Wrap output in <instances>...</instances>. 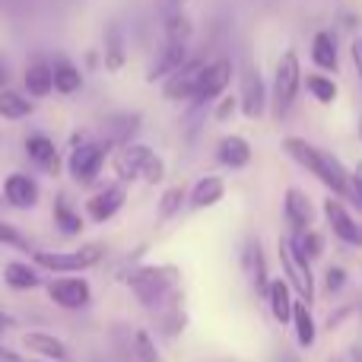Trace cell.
<instances>
[{
    "instance_id": "cell-43",
    "label": "cell",
    "mask_w": 362,
    "mask_h": 362,
    "mask_svg": "<svg viewBox=\"0 0 362 362\" xmlns=\"http://www.w3.org/2000/svg\"><path fill=\"white\" fill-rule=\"evenodd\" d=\"M10 325H13V318H6V315H0V334H4Z\"/></svg>"
},
{
    "instance_id": "cell-10",
    "label": "cell",
    "mask_w": 362,
    "mask_h": 362,
    "mask_svg": "<svg viewBox=\"0 0 362 362\" xmlns=\"http://www.w3.org/2000/svg\"><path fill=\"white\" fill-rule=\"evenodd\" d=\"M102 165H105V146L80 144L74 150V156H70V175H74V181H80V185H89L102 172Z\"/></svg>"
},
{
    "instance_id": "cell-8",
    "label": "cell",
    "mask_w": 362,
    "mask_h": 362,
    "mask_svg": "<svg viewBox=\"0 0 362 362\" xmlns=\"http://www.w3.org/2000/svg\"><path fill=\"white\" fill-rule=\"evenodd\" d=\"M325 216H327V223H331L334 235H337L340 242L353 245V248H362V226L350 216V210H346L337 197H327L325 200Z\"/></svg>"
},
{
    "instance_id": "cell-14",
    "label": "cell",
    "mask_w": 362,
    "mask_h": 362,
    "mask_svg": "<svg viewBox=\"0 0 362 362\" xmlns=\"http://www.w3.org/2000/svg\"><path fill=\"white\" fill-rule=\"evenodd\" d=\"M187 61V42H165L159 57L153 61V67L146 70V80H165L169 74H175L181 64Z\"/></svg>"
},
{
    "instance_id": "cell-29",
    "label": "cell",
    "mask_w": 362,
    "mask_h": 362,
    "mask_svg": "<svg viewBox=\"0 0 362 362\" xmlns=\"http://www.w3.org/2000/svg\"><path fill=\"white\" fill-rule=\"evenodd\" d=\"M194 35V25L187 19V13L172 10L169 19H165V42H191Z\"/></svg>"
},
{
    "instance_id": "cell-13",
    "label": "cell",
    "mask_w": 362,
    "mask_h": 362,
    "mask_svg": "<svg viewBox=\"0 0 362 362\" xmlns=\"http://www.w3.org/2000/svg\"><path fill=\"white\" fill-rule=\"evenodd\" d=\"M283 216H286V226L293 232H302V229H312L315 223V210H312V200L299 191V187H289L286 191V200H283Z\"/></svg>"
},
{
    "instance_id": "cell-40",
    "label": "cell",
    "mask_w": 362,
    "mask_h": 362,
    "mask_svg": "<svg viewBox=\"0 0 362 362\" xmlns=\"http://www.w3.org/2000/svg\"><path fill=\"white\" fill-rule=\"evenodd\" d=\"M6 83H10V64H6V57L0 54V89H4Z\"/></svg>"
},
{
    "instance_id": "cell-36",
    "label": "cell",
    "mask_w": 362,
    "mask_h": 362,
    "mask_svg": "<svg viewBox=\"0 0 362 362\" xmlns=\"http://www.w3.org/2000/svg\"><path fill=\"white\" fill-rule=\"evenodd\" d=\"M350 200L362 210V163L356 165V172H353V178H350Z\"/></svg>"
},
{
    "instance_id": "cell-21",
    "label": "cell",
    "mask_w": 362,
    "mask_h": 362,
    "mask_svg": "<svg viewBox=\"0 0 362 362\" xmlns=\"http://www.w3.org/2000/svg\"><path fill=\"white\" fill-rule=\"evenodd\" d=\"M216 156H219V163L229 165V169H245V165L251 163V146L245 137H226L223 144H219Z\"/></svg>"
},
{
    "instance_id": "cell-19",
    "label": "cell",
    "mask_w": 362,
    "mask_h": 362,
    "mask_svg": "<svg viewBox=\"0 0 362 362\" xmlns=\"http://www.w3.org/2000/svg\"><path fill=\"white\" fill-rule=\"evenodd\" d=\"M23 344L29 346V350H35V353H42L45 359H51V362H67V346L61 344V340L54 337V334H45V331H29L23 337Z\"/></svg>"
},
{
    "instance_id": "cell-20",
    "label": "cell",
    "mask_w": 362,
    "mask_h": 362,
    "mask_svg": "<svg viewBox=\"0 0 362 362\" xmlns=\"http://www.w3.org/2000/svg\"><path fill=\"white\" fill-rule=\"evenodd\" d=\"M223 194H226L223 178H219V175H204L197 185H194V191H191V206H194V210H206V206L219 204V200H223Z\"/></svg>"
},
{
    "instance_id": "cell-42",
    "label": "cell",
    "mask_w": 362,
    "mask_h": 362,
    "mask_svg": "<svg viewBox=\"0 0 362 362\" xmlns=\"http://www.w3.org/2000/svg\"><path fill=\"white\" fill-rule=\"evenodd\" d=\"M232 108H235V102H232V99H226L223 105H219V115H216V118H229V112H232Z\"/></svg>"
},
{
    "instance_id": "cell-34",
    "label": "cell",
    "mask_w": 362,
    "mask_h": 362,
    "mask_svg": "<svg viewBox=\"0 0 362 362\" xmlns=\"http://www.w3.org/2000/svg\"><path fill=\"white\" fill-rule=\"evenodd\" d=\"M121 61H124V51H121V32L118 25H108V51H105V64L112 70L121 67Z\"/></svg>"
},
{
    "instance_id": "cell-39",
    "label": "cell",
    "mask_w": 362,
    "mask_h": 362,
    "mask_svg": "<svg viewBox=\"0 0 362 362\" xmlns=\"http://www.w3.org/2000/svg\"><path fill=\"white\" fill-rule=\"evenodd\" d=\"M350 54H353V64H356V74H359V83H362V38H353Z\"/></svg>"
},
{
    "instance_id": "cell-6",
    "label": "cell",
    "mask_w": 362,
    "mask_h": 362,
    "mask_svg": "<svg viewBox=\"0 0 362 362\" xmlns=\"http://www.w3.org/2000/svg\"><path fill=\"white\" fill-rule=\"evenodd\" d=\"M280 261H283V270H286L289 276V286H293V293L302 296V302H308L312 305L315 302V276H312V267H308V261L299 255V251L286 242H280Z\"/></svg>"
},
{
    "instance_id": "cell-1",
    "label": "cell",
    "mask_w": 362,
    "mask_h": 362,
    "mask_svg": "<svg viewBox=\"0 0 362 362\" xmlns=\"http://www.w3.org/2000/svg\"><path fill=\"white\" fill-rule=\"evenodd\" d=\"M283 150H286L289 156L302 165V169L312 172V175L318 178L325 187H331L334 194L350 197V175H346V169L340 165L337 156L318 150V146H312L308 140H302V137H286V140H283Z\"/></svg>"
},
{
    "instance_id": "cell-45",
    "label": "cell",
    "mask_w": 362,
    "mask_h": 362,
    "mask_svg": "<svg viewBox=\"0 0 362 362\" xmlns=\"http://www.w3.org/2000/svg\"><path fill=\"white\" fill-rule=\"evenodd\" d=\"M359 137H362V121H359Z\"/></svg>"
},
{
    "instance_id": "cell-15",
    "label": "cell",
    "mask_w": 362,
    "mask_h": 362,
    "mask_svg": "<svg viewBox=\"0 0 362 362\" xmlns=\"http://www.w3.org/2000/svg\"><path fill=\"white\" fill-rule=\"evenodd\" d=\"M124 197H127L124 187L112 185V187H105V191H99L95 197L86 200V213L95 219V223H105V219H112L115 213L124 206Z\"/></svg>"
},
{
    "instance_id": "cell-3",
    "label": "cell",
    "mask_w": 362,
    "mask_h": 362,
    "mask_svg": "<svg viewBox=\"0 0 362 362\" xmlns=\"http://www.w3.org/2000/svg\"><path fill=\"white\" fill-rule=\"evenodd\" d=\"M299 83H302V70H299V57L296 51H286L276 64L274 74V112L276 118H286L289 108H293L296 95H299Z\"/></svg>"
},
{
    "instance_id": "cell-41",
    "label": "cell",
    "mask_w": 362,
    "mask_h": 362,
    "mask_svg": "<svg viewBox=\"0 0 362 362\" xmlns=\"http://www.w3.org/2000/svg\"><path fill=\"white\" fill-rule=\"evenodd\" d=\"M0 362H25V359H23V356H16L13 350H4V346H0Z\"/></svg>"
},
{
    "instance_id": "cell-35",
    "label": "cell",
    "mask_w": 362,
    "mask_h": 362,
    "mask_svg": "<svg viewBox=\"0 0 362 362\" xmlns=\"http://www.w3.org/2000/svg\"><path fill=\"white\" fill-rule=\"evenodd\" d=\"M255 286H257V296H267V264H264V251L255 248Z\"/></svg>"
},
{
    "instance_id": "cell-5",
    "label": "cell",
    "mask_w": 362,
    "mask_h": 362,
    "mask_svg": "<svg viewBox=\"0 0 362 362\" xmlns=\"http://www.w3.org/2000/svg\"><path fill=\"white\" fill-rule=\"evenodd\" d=\"M232 80V64L226 57H216V61H206L200 67V76H197V89H194V105H206V102L219 99L226 93Z\"/></svg>"
},
{
    "instance_id": "cell-44",
    "label": "cell",
    "mask_w": 362,
    "mask_h": 362,
    "mask_svg": "<svg viewBox=\"0 0 362 362\" xmlns=\"http://www.w3.org/2000/svg\"><path fill=\"white\" fill-rule=\"evenodd\" d=\"M178 4H181V0H169V6H172V10H178Z\"/></svg>"
},
{
    "instance_id": "cell-24",
    "label": "cell",
    "mask_w": 362,
    "mask_h": 362,
    "mask_svg": "<svg viewBox=\"0 0 362 362\" xmlns=\"http://www.w3.org/2000/svg\"><path fill=\"white\" fill-rule=\"evenodd\" d=\"M312 61L321 70H337V42L331 32H318L312 42Z\"/></svg>"
},
{
    "instance_id": "cell-31",
    "label": "cell",
    "mask_w": 362,
    "mask_h": 362,
    "mask_svg": "<svg viewBox=\"0 0 362 362\" xmlns=\"http://www.w3.org/2000/svg\"><path fill=\"white\" fill-rule=\"evenodd\" d=\"M54 223H57V229L61 232H67V235H74V232H80L83 229V223H80V216H76L74 210L67 206V200H57L54 204Z\"/></svg>"
},
{
    "instance_id": "cell-37",
    "label": "cell",
    "mask_w": 362,
    "mask_h": 362,
    "mask_svg": "<svg viewBox=\"0 0 362 362\" xmlns=\"http://www.w3.org/2000/svg\"><path fill=\"white\" fill-rule=\"evenodd\" d=\"M0 245H16V248H23V238H19V232L13 229V226H6L4 219H0Z\"/></svg>"
},
{
    "instance_id": "cell-28",
    "label": "cell",
    "mask_w": 362,
    "mask_h": 362,
    "mask_svg": "<svg viewBox=\"0 0 362 362\" xmlns=\"http://www.w3.org/2000/svg\"><path fill=\"white\" fill-rule=\"evenodd\" d=\"M80 86H83L80 70H76L74 64H67V61H57L54 64V89H57V93L74 95Z\"/></svg>"
},
{
    "instance_id": "cell-22",
    "label": "cell",
    "mask_w": 362,
    "mask_h": 362,
    "mask_svg": "<svg viewBox=\"0 0 362 362\" xmlns=\"http://www.w3.org/2000/svg\"><path fill=\"white\" fill-rule=\"evenodd\" d=\"M25 153L35 159L42 169L54 172L57 169V150H54V140H48L45 134H29L25 137Z\"/></svg>"
},
{
    "instance_id": "cell-18",
    "label": "cell",
    "mask_w": 362,
    "mask_h": 362,
    "mask_svg": "<svg viewBox=\"0 0 362 362\" xmlns=\"http://www.w3.org/2000/svg\"><path fill=\"white\" fill-rule=\"evenodd\" d=\"M25 89H29V95H35V99H45V95L54 89V67L45 61H32L29 67H25Z\"/></svg>"
},
{
    "instance_id": "cell-33",
    "label": "cell",
    "mask_w": 362,
    "mask_h": 362,
    "mask_svg": "<svg viewBox=\"0 0 362 362\" xmlns=\"http://www.w3.org/2000/svg\"><path fill=\"white\" fill-rule=\"evenodd\" d=\"M181 204H185V187H169L159 200V216L163 219H172L181 213Z\"/></svg>"
},
{
    "instance_id": "cell-25",
    "label": "cell",
    "mask_w": 362,
    "mask_h": 362,
    "mask_svg": "<svg viewBox=\"0 0 362 362\" xmlns=\"http://www.w3.org/2000/svg\"><path fill=\"white\" fill-rule=\"evenodd\" d=\"M289 245H293L296 251H299L302 257H305L308 264L318 261L321 255H325V238L318 235L315 229H302V232H293V238H289Z\"/></svg>"
},
{
    "instance_id": "cell-12",
    "label": "cell",
    "mask_w": 362,
    "mask_h": 362,
    "mask_svg": "<svg viewBox=\"0 0 362 362\" xmlns=\"http://www.w3.org/2000/svg\"><path fill=\"white\" fill-rule=\"evenodd\" d=\"M153 159H156V153H153L150 146L131 144V146H124V150H121V156H118V163H115V165H118V175L121 178L137 181V178H146Z\"/></svg>"
},
{
    "instance_id": "cell-38",
    "label": "cell",
    "mask_w": 362,
    "mask_h": 362,
    "mask_svg": "<svg viewBox=\"0 0 362 362\" xmlns=\"http://www.w3.org/2000/svg\"><path fill=\"white\" fill-rule=\"evenodd\" d=\"M346 283V274L340 267H334V270H327V289H331V293H337L340 286H344Z\"/></svg>"
},
{
    "instance_id": "cell-2",
    "label": "cell",
    "mask_w": 362,
    "mask_h": 362,
    "mask_svg": "<svg viewBox=\"0 0 362 362\" xmlns=\"http://www.w3.org/2000/svg\"><path fill=\"white\" fill-rule=\"evenodd\" d=\"M178 286H181V274L172 264H146V267H137L127 274V289L134 293V299L150 308L172 299Z\"/></svg>"
},
{
    "instance_id": "cell-16",
    "label": "cell",
    "mask_w": 362,
    "mask_h": 362,
    "mask_svg": "<svg viewBox=\"0 0 362 362\" xmlns=\"http://www.w3.org/2000/svg\"><path fill=\"white\" fill-rule=\"evenodd\" d=\"M4 194L13 206H19V210H29V206L38 204V185L29 175H23V172H16V175L6 178Z\"/></svg>"
},
{
    "instance_id": "cell-9",
    "label": "cell",
    "mask_w": 362,
    "mask_h": 362,
    "mask_svg": "<svg viewBox=\"0 0 362 362\" xmlns=\"http://www.w3.org/2000/svg\"><path fill=\"white\" fill-rule=\"evenodd\" d=\"M238 102H242L245 118H261L264 108H267V86H264L255 64H245L242 70V99Z\"/></svg>"
},
{
    "instance_id": "cell-26",
    "label": "cell",
    "mask_w": 362,
    "mask_h": 362,
    "mask_svg": "<svg viewBox=\"0 0 362 362\" xmlns=\"http://www.w3.org/2000/svg\"><path fill=\"white\" fill-rule=\"evenodd\" d=\"M293 325H296V337H299L302 346L315 344V318H312V305L308 302H296L293 305Z\"/></svg>"
},
{
    "instance_id": "cell-32",
    "label": "cell",
    "mask_w": 362,
    "mask_h": 362,
    "mask_svg": "<svg viewBox=\"0 0 362 362\" xmlns=\"http://www.w3.org/2000/svg\"><path fill=\"white\" fill-rule=\"evenodd\" d=\"M308 93H312L318 102H325V105H331V102L337 99V86H334V80H327V76H321V74L308 76Z\"/></svg>"
},
{
    "instance_id": "cell-46",
    "label": "cell",
    "mask_w": 362,
    "mask_h": 362,
    "mask_svg": "<svg viewBox=\"0 0 362 362\" xmlns=\"http://www.w3.org/2000/svg\"><path fill=\"white\" fill-rule=\"evenodd\" d=\"M280 362H296V359H280Z\"/></svg>"
},
{
    "instance_id": "cell-11",
    "label": "cell",
    "mask_w": 362,
    "mask_h": 362,
    "mask_svg": "<svg viewBox=\"0 0 362 362\" xmlns=\"http://www.w3.org/2000/svg\"><path fill=\"white\" fill-rule=\"evenodd\" d=\"M200 67H204V61H191V57H187V61L181 64L175 74L165 76V99H172V102L194 99V89H197Z\"/></svg>"
},
{
    "instance_id": "cell-7",
    "label": "cell",
    "mask_w": 362,
    "mask_h": 362,
    "mask_svg": "<svg viewBox=\"0 0 362 362\" xmlns=\"http://www.w3.org/2000/svg\"><path fill=\"white\" fill-rule=\"evenodd\" d=\"M48 299L54 302V305L76 312V308L89 305L93 286H89V280H83V276H57V280L48 283Z\"/></svg>"
},
{
    "instance_id": "cell-17",
    "label": "cell",
    "mask_w": 362,
    "mask_h": 362,
    "mask_svg": "<svg viewBox=\"0 0 362 362\" xmlns=\"http://www.w3.org/2000/svg\"><path fill=\"white\" fill-rule=\"evenodd\" d=\"M267 302H270V312H274V318L280 321H293V286H289V280H283V276H276V280H270L267 286Z\"/></svg>"
},
{
    "instance_id": "cell-27",
    "label": "cell",
    "mask_w": 362,
    "mask_h": 362,
    "mask_svg": "<svg viewBox=\"0 0 362 362\" xmlns=\"http://www.w3.org/2000/svg\"><path fill=\"white\" fill-rule=\"evenodd\" d=\"M4 280L10 289H32L38 286V270L29 267V264H6Z\"/></svg>"
},
{
    "instance_id": "cell-23",
    "label": "cell",
    "mask_w": 362,
    "mask_h": 362,
    "mask_svg": "<svg viewBox=\"0 0 362 362\" xmlns=\"http://www.w3.org/2000/svg\"><path fill=\"white\" fill-rule=\"evenodd\" d=\"M32 115V102L25 99V95L13 93V89H0V118L6 121H23Z\"/></svg>"
},
{
    "instance_id": "cell-4",
    "label": "cell",
    "mask_w": 362,
    "mask_h": 362,
    "mask_svg": "<svg viewBox=\"0 0 362 362\" xmlns=\"http://www.w3.org/2000/svg\"><path fill=\"white\" fill-rule=\"evenodd\" d=\"M102 257L99 245H83L76 251H35V264L38 267H48L54 274H70V270H83L93 267Z\"/></svg>"
},
{
    "instance_id": "cell-30",
    "label": "cell",
    "mask_w": 362,
    "mask_h": 362,
    "mask_svg": "<svg viewBox=\"0 0 362 362\" xmlns=\"http://www.w3.org/2000/svg\"><path fill=\"white\" fill-rule=\"evenodd\" d=\"M131 340H134L131 350L137 353L140 362H163V356H159V350H156V344H153V337L146 331H140V327H137V331H131Z\"/></svg>"
}]
</instances>
